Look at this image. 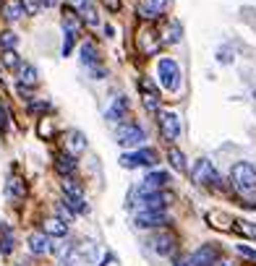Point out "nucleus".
Segmentation results:
<instances>
[{"mask_svg":"<svg viewBox=\"0 0 256 266\" xmlns=\"http://www.w3.org/2000/svg\"><path fill=\"white\" fill-rule=\"evenodd\" d=\"M16 71H19V84L32 86V89L39 84V73H37V68L32 66V63H21V66H19Z\"/></svg>","mask_w":256,"mask_h":266,"instance_id":"a211bd4d","label":"nucleus"},{"mask_svg":"<svg viewBox=\"0 0 256 266\" xmlns=\"http://www.w3.org/2000/svg\"><path fill=\"white\" fill-rule=\"evenodd\" d=\"M168 222V211H139L136 214V227L149 230V227H160Z\"/></svg>","mask_w":256,"mask_h":266,"instance_id":"9d476101","label":"nucleus"},{"mask_svg":"<svg viewBox=\"0 0 256 266\" xmlns=\"http://www.w3.org/2000/svg\"><path fill=\"white\" fill-rule=\"evenodd\" d=\"M238 230H240V232H246V235H251V238H256V225L251 227L248 222H238Z\"/></svg>","mask_w":256,"mask_h":266,"instance_id":"e433bc0d","label":"nucleus"},{"mask_svg":"<svg viewBox=\"0 0 256 266\" xmlns=\"http://www.w3.org/2000/svg\"><path fill=\"white\" fill-rule=\"evenodd\" d=\"M238 253H243L246 258L256 261V250H253V248H248V245H238Z\"/></svg>","mask_w":256,"mask_h":266,"instance_id":"4c0bfd02","label":"nucleus"},{"mask_svg":"<svg viewBox=\"0 0 256 266\" xmlns=\"http://www.w3.org/2000/svg\"><path fill=\"white\" fill-rule=\"evenodd\" d=\"M76 250H79V256H81V261H94V256H97V245L89 240V243H81V245H76Z\"/></svg>","mask_w":256,"mask_h":266,"instance_id":"bb28decb","label":"nucleus"},{"mask_svg":"<svg viewBox=\"0 0 256 266\" xmlns=\"http://www.w3.org/2000/svg\"><path fill=\"white\" fill-rule=\"evenodd\" d=\"M3 63H6L8 68H19V66H21V60H19L16 50H3Z\"/></svg>","mask_w":256,"mask_h":266,"instance_id":"c756f323","label":"nucleus"},{"mask_svg":"<svg viewBox=\"0 0 256 266\" xmlns=\"http://www.w3.org/2000/svg\"><path fill=\"white\" fill-rule=\"evenodd\" d=\"M6 196H8L11 201H24V196H26V183H24L21 178H16V175H11L8 183H6Z\"/></svg>","mask_w":256,"mask_h":266,"instance_id":"f3484780","label":"nucleus"},{"mask_svg":"<svg viewBox=\"0 0 256 266\" xmlns=\"http://www.w3.org/2000/svg\"><path fill=\"white\" fill-rule=\"evenodd\" d=\"M110 263H113V253H108V256H102L99 266H110Z\"/></svg>","mask_w":256,"mask_h":266,"instance_id":"79ce46f5","label":"nucleus"},{"mask_svg":"<svg viewBox=\"0 0 256 266\" xmlns=\"http://www.w3.org/2000/svg\"><path fill=\"white\" fill-rule=\"evenodd\" d=\"M21 16H26L24 0H6V6H3V19H6V21H19Z\"/></svg>","mask_w":256,"mask_h":266,"instance_id":"aec40b11","label":"nucleus"},{"mask_svg":"<svg viewBox=\"0 0 256 266\" xmlns=\"http://www.w3.org/2000/svg\"><path fill=\"white\" fill-rule=\"evenodd\" d=\"M152 248L160 256H173L175 253V238L170 232H162V235H157V238H152Z\"/></svg>","mask_w":256,"mask_h":266,"instance_id":"2eb2a0df","label":"nucleus"},{"mask_svg":"<svg viewBox=\"0 0 256 266\" xmlns=\"http://www.w3.org/2000/svg\"><path fill=\"white\" fill-rule=\"evenodd\" d=\"M81 63H84L86 68H99L102 58H99V47H97V42L86 39V42L81 44Z\"/></svg>","mask_w":256,"mask_h":266,"instance_id":"4468645a","label":"nucleus"},{"mask_svg":"<svg viewBox=\"0 0 256 266\" xmlns=\"http://www.w3.org/2000/svg\"><path fill=\"white\" fill-rule=\"evenodd\" d=\"M29 110H32V113H44V110H50V104L47 102H32Z\"/></svg>","mask_w":256,"mask_h":266,"instance_id":"58836bf2","label":"nucleus"},{"mask_svg":"<svg viewBox=\"0 0 256 266\" xmlns=\"http://www.w3.org/2000/svg\"><path fill=\"white\" fill-rule=\"evenodd\" d=\"M157 76H160L162 89H168V91H178L180 89V68H178V63L173 58H162L160 60Z\"/></svg>","mask_w":256,"mask_h":266,"instance_id":"7ed1b4c3","label":"nucleus"},{"mask_svg":"<svg viewBox=\"0 0 256 266\" xmlns=\"http://www.w3.org/2000/svg\"><path fill=\"white\" fill-rule=\"evenodd\" d=\"M81 19H79V13L76 11H73V8H66L63 11V29L66 31H71V34H79V31H81Z\"/></svg>","mask_w":256,"mask_h":266,"instance_id":"412c9836","label":"nucleus"},{"mask_svg":"<svg viewBox=\"0 0 256 266\" xmlns=\"http://www.w3.org/2000/svg\"><path fill=\"white\" fill-rule=\"evenodd\" d=\"M215 266H238V263H235L233 258H217V261H215Z\"/></svg>","mask_w":256,"mask_h":266,"instance_id":"ea45409f","label":"nucleus"},{"mask_svg":"<svg viewBox=\"0 0 256 266\" xmlns=\"http://www.w3.org/2000/svg\"><path fill=\"white\" fill-rule=\"evenodd\" d=\"M146 183H152L157 191H160V188H165V185L170 183V175H168V172H149V175H146Z\"/></svg>","mask_w":256,"mask_h":266,"instance_id":"cd10ccee","label":"nucleus"},{"mask_svg":"<svg viewBox=\"0 0 256 266\" xmlns=\"http://www.w3.org/2000/svg\"><path fill=\"white\" fill-rule=\"evenodd\" d=\"M128 107H131V102H128V97H115L113 102H110V107H108V113H105V118H108L110 123H120L126 115H128Z\"/></svg>","mask_w":256,"mask_h":266,"instance_id":"9b49d317","label":"nucleus"},{"mask_svg":"<svg viewBox=\"0 0 256 266\" xmlns=\"http://www.w3.org/2000/svg\"><path fill=\"white\" fill-rule=\"evenodd\" d=\"M39 3H42V8H55L60 0H39Z\"/></svg>","mask_w":256,"mask_h":266,"instance_id":"a19ab883","label":"nucleus"},{"mask_svg":"<svg viewBox=\"0 0 256 266\" xmlns=\"http://www.w3.org/2000/svg\"><path fill=\"white\" fill-rule=\"evenodd\" d=\"M13 227H8V225H3L0 227V253L3 256H11V250H13Z\"/></svg>","mask_w":256,"mask_h":266,"instance_id":"5701e85b","label":"nucleus"},{"mask_svg":"<svg viewBox=\"0 0 256 266\" xmlns=\"http://www.w3.org/2000/svg\"><path fill=\"white\" fill-rule=\"evenodd\" d=\"M115 136H118V144H120V146H128V149L141 146L144 141H146L144 128H141V125H136V123H120L118 131H115Z\"/></svg>","mask_w":256,"mask_h":266,"instance_id":"20e7f679","label":"nucleus"},{"mask_svg":"<svg viewBox=\"0 0 256 266\" xmlns=\"http://www.w3.org/2000/svg\"><path fill=\"white\" fill-rule=\"evenodd\" d=\"M76 37H79V34H71V31H66L63 50H60V52H63V58H68V55H71V50H73V42H76Z\"/></svg>","mask_w":256,"mask_h":266,"instance_id":"7c9ffc66","label":"nucleus"},{"mask_svg":"<svg viewBox=\"0 0 256 266\" xmlns=\"http://www.w3.org/2000/svg\"><path fill=\"white\" fill-rule=\"evenodd\" d=\"M63 146L68 154L79 156L81 151H86V136L81 131H66V138H63Z\"/></svg>","mask_w":256,"mask_h":266,"instance_id":"f8f14e48","label":"nucleus"},{"mask_svg":"<svg viewBox=\"0 0 256 266\" xmlns=\"http://www.w3.org/2000/svg\"><path fill=\"white\" fill-rule=\"evenodd\" d=\"M42 232L53 235V238H66V235H68V225L63 222V219H58V217H50V219H44V222H42Z\"/></svg>","mask_w":256,"mask_h":266,"instance_id":"dca6fc26","label":"nucleus"},{"mask_svg":"<svg viewBox=\"0 0 256 266\" xmlns=\"http://www.w3.org/2000/svg\"><path fill=\"white\" fill-rule=\"evenodd\" d=\"M191 180L201 185V188H217L220 185V175H217V170L215 165L209 162V159H196L191 167Z\"/></svg>","mask_w":256,"mask_h":266,"instance_id":"f03ea898","label":"nucleus"},{"mask_svg":"<svg viewBox=\"0 0 256 266\" xmlns=\"http://www.w3.org/2000/svg\"><path fill=\"white\" fill-rule=\"evenodd\" d=\"M55 170L60 172V175H73V170H76V156L73 154H68V151H60L58 156H55Z\"/></svg>","mask_w":256,"mask_h":266,"instance_id":"6ab92c4d","label":"nucleus"},{"mask_svg":"<svg viewBox=\"0 0 256 266\" xmlns=\"http://www.w3.org/2000/svg\"><path fill=\"white\" fill-rule=\"evenodd\" d=\"M102 6L108 8L110 13H118L120 8H123V0H102Z\"/></svg>","mask_w":256,"mask_h":266,"instance_id":"c9c22d12","label":"nucleus"},{"mask_svg":"<svg viewBox=\"0 0 256 266\" xmlns=\"http://www.w3.org/2000/svg\"><path fill=\"white\" fill-rule=\"evenodd\" d=\"M29 250H32L34 256H47V253H53L50 238H47L44 232H32V235H29Z\"/></svg>","mask_w":256,"mask_h":266,"instance_id":"ddd939ff","label":"nucleus"},{"mask_svg":"<svg viewBox=\"0 0 256 266\" xmlns=\"http://www.w3.org/2000/svg\"><path fill=\"white\" fill-rule=\"evenodd\" d=\"M71 8L79 13V19L89 26H94L99 24V13H97V6H94V0H68Z\"/></svg>","mask_w":256,"mask_h":266,"instance_id":"6e6552de","label":"nucleus"},{"mask_svg":"<svg viewBox=\"0 0 256 266\" xmlns=\"http://www.w3.org/2000/svg\"><path fill=\"white\" fill-rule=\"evenodd\" d=\"M6 131H8V110L0 102V133H6Z\"/></svg>","mask_w":256,"mask_h":266,"instance_id":"f704fd0d","label":"nucleus"},{"mask_svg":"<svg viewBox=\"0 0 256 266\" xmlns=\"http://www.w3.org/2000/svg\"><path fill=\"white\" fill-rule=\"evenodd\" d=\"M230 183H233L238 196L253 198V191H256V167L251 162H235L233 170H230Z\"/></svg>","mask_w":256,"mask_h":266,"instance_id":"f257e3e1","label":"nucleus"},{"mask_svg":"<svg viewBox=\"0 0 256 266\" xmlns=\"http://www.w3.org/2000/svg\"><path fill=\"white\" fill-rule=\"evenodd\" d=\"M253 99H256V91H253Z\"/></svg>","mask_w":256,"mask_h":266,"instance_id":"37998d69","label":"nucleus"},{"mask_svg":"<svg viewBox=\"0 0 256 266\" xmlns=\"http://www.w3.org/2000/svg\"><path fill=\"white\" fill-rule=\"evenodd\" d=\"M16 42H19V37L13 34V31H0V47H3V50H13Z\"/></svg>","mask_w":256,"mask_h":266,"instance_id":"c85d7f7f","label":"nucleus"},{"mask_svg":"<svg viewBox=\"0 0 256 266\" xmlns=\"http://www.w3.org/2000/svg\"><path fill=\"white\" fill-rule=\"evenodd\" d=\"M168 162L173 165L175 172H186V156H183V151H180V149L170 146V151H168Z\"/></svg>","mask_w":256,"mask_h":266,"instance_id":"b1692460","label":"nucleus"},{"mask_svg":"<svg viewBox=\"0 0 256 266\" xmlns=\"http://www.w3.org/2000/svg\"><path fill=\"white\" fill-rule=\"evenodd\" d=\"M63 193L71 196V198H84V188H81L76 180H73L71 175H66V178H63Z\"/></svg>","mask_w":256,"mask_h":266,"instance_id":"393cba45","label":"nucleus"},{"mask_svg":"<svg viewBox=\"0 0 256 266\" xmlns=\"http://www.w3.org/2000/svg\"><path fill=\"white\" fill-rule=\"evenodd\" d=\"M136 44H139V52L149 58V55H157V52H160V47H162L165 42L160 39L157 31H155L152 26H149V29H141V31H139Z\"/></svg>","mask_w":256,"mask_h":266,"instance_id":"39448f33","label":"nucleus"},{"mask_svg":"<svg viewBox=\"0 0 256 266\" xmlns=\"http://www.w3.org/2000/svg\"><path fill=\"white\" fill-rule=\"evenodd\" d=\"M139 91H141V97H144V107L149 110V113H160V91L155 86L152 78H141L139 81Z\"/></svg>","mask_w":256,"mask_h":266,"instance_id":"0eeeda50","label":"nucleus"},{"mask_svg":"<svg viewBox=\"0 0 256 266\" xmlns=\"http://www.w3.org/2000/svg\"><path fill=\"white\" fill-rule=\"evenodd\" d=\"M136 162H139V167H155L157 165V151L155 149H139Z\"/></svg>","mask_w":256,"mask_h":266,"instance_id":"a878e982","label":"nucleus"},{"mask_svg":"<svg viewBox=\"0 0 256 266\" xmlns=\"http://www.w3.org/2000/svg\"><path fill=\"white\" fill-rule=\"evenodd\" d=\"M55 217H58V219H63V222H71L73 211L66 206V203H58V206H55Z\"/></svg>","mask_w":256,"mask_h":266,"instance_id":"2f4dec72","label":"nucleus"},{"mask_svg":"<svg viewBox=\"0 0 256 266\" xmlns=\"http://www.w3.org/2000/svg\"><path fill=\"white\" fill-rule=\"evenodd\" d=\"M157 125H160V133L165 141H175L180 136V118L175 113H157Z\"/></svg>","mask_w":256,"mask_h":266,"instance_id":"423d86ee","label":"nucleus"},{"mask_svg":"<svg viewBox=\"0 0 256 266\" xmlns=\"http://www.w3.org/2000/svg\"><path fill=\"white\" fill-rule=\"evenodd\" d=\"M24 11H26V16H37L42 11V3L39 0H24Z\"/></svg>","mask_w":256,"mask_h":266,"instance_id":"473e14b6","label":"nucleus"},{"mask_svg":"<svg viewBox=\"0 0 256 266\" xmlns=\"http://www.w3.org/2000/svg\"><path fill=\"white\" fill-rule=\"evenodd\" d=\"M170 0H139V19L144 21H155L168 11Z\"/></svg>","mask_w":256,"mask_h":266,"instance_id":"1a4fd4ad","label":"nucleus"},{"mask_svg":"<svg viewBox=\"0 0 256 266\" xmlns=\"http://www.w3.org/2000/svg\"><path fill=\"white\" fill-rule=\"evenodd\" d=\"M120 167H126V170H136V167H139L136 154H123V156H120Z\"/></svg>","mask_w":256,"mask_h":266,"instance_id":"72a5a7b5","label":"nucleus"},{"mask_svg":"<svg viewBox=\"0 0 256 266\" xmlns=\"http://www.w3.org/2000/svg\"><path fill=\"white\" fill-rule=\"evenodd\" d=\"M180 37H183V26H180V21H168L165 24V37H162V42H168V44H178L180 42Z\"/></svg>","mask_w":256,"mask_h":266,"instance_id":"4be33fe9","label":"nucleus"}]
</instances>
